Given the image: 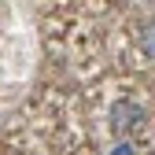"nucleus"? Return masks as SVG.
Returning <instances> with one entry per match:
<instances>
[{
    "instance_id": "nucleus-1",
    "label": "nucleus",
    "mask_w": 155,
    "mask_h": 155,
    "mask_svg": "<svg viewBox=\"0 0 155 155\" xmlns=\"http://www.w3.org/2000/svg\"><path fill=\"white\" fill-rule=\"evenodd\" d=\"M140 122H144L140 104H133V100H114L111 104V129L114 133H133Z\"/></svg>"
},
{
    "instance_id": "nucleus-2",
    "label": "nucleus",
    "mask_w": 155,
    "mask_h": 155,
    "mask_svg": "<svg viewBox=\"0 0 155 155\" xmlns=\"http://www.w3.org/2000/svg\"><path fill=\"white\" fill-rule=\"evenodd\" d=\"M137 45H140V52L148 59H155V18H144L137 26Z\"/></svg>"
},
{
    "instance_id": "nucleus-4",
    "label": "nucleus",
    "mask_w": 155,
    "mask_h": 155,
    "mask_svg": "<svg viewBox=\"0 0 155 155\" xmlns=\"http://www.w3.org/2000/svg\"><path fill=\"white\" fill-rule=\"evenodd\" d=\"M151 148H155V133H151Z\"/></svg>"
},
{
    "instance_id": "nucleus-3",
    "label": "nucleus",
    "mask_w": 155,
    "mask_h": 155,
    "mask_svg": "<svg viewBox=\"0 0 155 155\" xmlns=\"http://www.w3.org/2000/svg\"><path fill=\"white\" fill-rule=\"evenodd\" d=\"M111 155H133V148H129V144H118V148H114Z\"/></svg>"
}]
</instances>
